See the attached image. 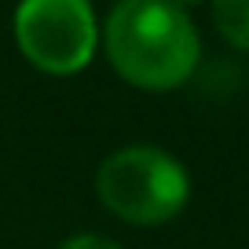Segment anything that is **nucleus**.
Wrapping results in <instances>:
<instances>
[{
    "instance_id": "nucleus-1",
    "label": "nucleus",
    "mask_w": 249,
    "mask_h": 249,
    "mask_svg": "<svg viewBox=\"0 0 249 249\" xmlns=\"http://www.w3.org/2000/svg\"><path fill=\"white\" fill-rule=\"evenodd\" d=\"M107 59L140 92H172L198 66L202 40L172 0H117L103 26Z\"/></svg>"
},
{
    "instance_id": "nucleus-2",
    "label": "nucleus",
    "mask_w": 249,
    "mask_h": 249,
    "mask_svg": "<svg viewBox=\"0 0 249 249\" xmlns=\"http://www.w3.org/2000/svg\"><path fill=\"white\" fill-rule=\"evenodd\" d=\"M95 195L103 209L136 227H158L179 216L191 198V176L172 154L147 143L121 147L99 165Z\"/></svg>"
},
{
    "instance_id": "nucleus-3",
    "label": "nucleus",
    "mask_w": 249,
    "mask_h": 249,
    "mask_svg": "<svg viewBox=\"0 0 249 249\" xmlns=\"http://www.w3.org/2000/svg\"><path fill=\"white\" fill-rule=\"evenodd\" d=\"M15 44L52 77L81 73L99 48V22L88 0H22L15 8Z\"/></svg>"
},
{
    "instance_id": "nucleus-4",
    "label": "nucleus",
    "mask_w": 249,
    "mask_h": 249,
    "mask_svg": "<svg viewBox=\"0 0 249 249\" xmlns=\"http://www.w3.org/2000/svg\"><path fill=\"white\" fill-rule=\"evenodd\" d=\"M216 33L238 52H249V0H209Z\"/></svg>"
},
{
    "instance_id": "nucleus-5",
    "label": "nucleus",
    "mask_w": 249,
    "mask_h": 249,
    "mask_svg": "<svg viewBox=\"0 0 249 249\" xmlns=\"http://www.w3.org/2000/svg\"><path fill=\"white\" fill-rule=\"evenodd\" d=\"M59 249H121V246L103 238V234H73V238H66Z\"/></svg>"
},
{
    "instance_id": "nucleus-6",
    "label": "nucleus",
    "mask_w": 249,
    "mask_h": 249,
    "mask_svg": "<svg viewBox=\"0 0 249 249\" xmlns=\"http://www.w3.org/2000/svg\"><path fill=\"white\" fill-rule=\"evenodd\" d=\"M172 4H179V8L187 11V8H195V4H205V0H172Z\"/></svg>"
}]
</instances>
